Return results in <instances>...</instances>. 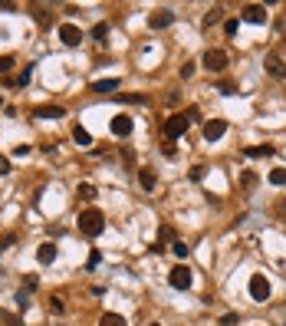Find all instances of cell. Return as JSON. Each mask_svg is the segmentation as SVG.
<instances>
[{
  "mask_svg": "<svg viewBox=\"0 0 286 326\" xmlns=\"http://www.w3.org/2000/svg\"><path fill=\"white\" fill-rule=\"evenodd\" d=\"M79 231L86 234V238H99V234L106 231V214H102L99 208H86V211H79Z\"/></svg>",
  "mask_w": 286,
  "mask_h": 326,
  "instance_id": "obj_1",
  "label": "cell"
},
{
  "mask_svg": "<svg viewBox=\"0 0 286 326\" xmlns=\"http://www.w3.org/2000/svg\"><path fill=\"white\" fill-rule=\"evenodd\" d=\"M201 63H204V69H207V73H224L230 60H227V53H224V50H207Z\"/></svg>",
  "mask_w": 286,
  "mask_h": 326,
  "instance_id": "obj_2",
  "label": "cell"
},
{
  "mask_svg": "<svg viewBox=\"0 0 286 326\" xmlns=\"http://www.w3.org/2000/svg\"><path fill=\"white\" fill-rule=\"evenodd\" d=\"M191 280H194L191 267H184V263H178V267H171V274H168V283H171L174 290H187V287H191Z\"/></svg>",
  "mask_w": 286,
  "mask_h": 326,
  "instance_id": "obj_3",
  "label": "cell"
},
{
  "mask_svg": "<svg viewBox=\"0 0 286 326\" xmlns=\"http://www.w3.org/2000/svg\"><path fill=\"white\" fill-rule=\"evenodd\" d=\"M187 126H191V122H187V115L184 112H174L168 122H165V135L168 138H181L187 132Z\"/></svg>",
  "mask_w": 286,
  "mask_h": 326,
  "instance_id": "obj_4",
  "label": "cell"
},
{
  "mask_svg": "<svg viewBox=\"0 0 286 326\" xmlns=\"http://www.w3.org/2000/svg\"><path fill=\"white\" fill-rule=\"evenodd\" d=\"M250 297H253L257 303H263V300L270 297V280H267L263 274H253V277H250Z\"/></svg>",
  "mask_w": 286,
  "mask_h": 326,
  "instance_id": "obj_5",
  "label": "cell"
},
{
  "mask_svg": "<svg viewBox=\"0 0 286 326\" xmlns=\"http://www.w3.org/2000/svg\"><path fill=\"white\" fill-rule=\"evenodd\" d=\"M59 40L66 46H79L82 43V30L76 23H59Z\"/></svg>",
  "mask_w": 286,
  "mask_h": 326,
  "instance_id": "obj_6",
  "label": "cell"
},
{
  "mask_svg": "<svg viewBox=\"0 0 286 326\" xmlns=\"http://www.w3.org/2000/svg\"><path fill=\"white\" fill-rule=\"evenodd\" d=\"M243 20H247V23H267V7L263 4H247L243 7Z\"/></svg>",
  "mask_w": 286,
  "mask_h": 326,
  "instance_id": "obj_7",
  "label": "cell"
},
{
  "mask_svg": "<svg viewBox=\"0 0 286 326\" xmlns=\"http://www.w3.org/2000/svg\"><path fill=\"white\" fill-rule=\"evenodd\" d=\"M132 129H135V122H132V115L118 112L115 119H112V135H118V138H125V135H132Z\"/></svg>",
  "mask_w": 286,
  "mask_h": 326,
  "instance_id": "obj_8",
  "label": "cell"
},
{
  "mask_svg": "<svg viewBox=\"0 0 286 326\" xmlns=\"http://www.w3.org/2000/svg\"><path fill=\"white\" fill-rule=\"evenodd\" d=\"M224 132H227V122L224 119H207L204 122V138H207V142H217Z\"/></svg>",
  "mask_w": 286,
  "mask_h": 326,
  "instance_id": "obj_9",
  "label": "cell"
},
{
  "mask_svg": "<svg viewBox=\"0 0 286 326\" xmlns=\"http://www.w3.org/2000/svg\"><path fill=\"white\" fill-rule=\"evenodd\" d=\"M171 20H174V13L162 7V10H155L148 17V26H151V30H165V26H171Z\"/></svg>",
  "mask_w": 286,
  "mask_h": 326,
  "instance_id": "obj_10",
  "label": "cell"
},
{
  "mask_svg": "<svg viewBox=\"0 0 286 326\" xmlns=\"http://www.w3.org/2000/svg\"><path fill=\"white\" fill-rule=\"evenodd\" d=\"M37 260L43 263V267H46V263H53V260H56V244H53V241L40 244V251H37Z\"/></svg>",
  "mask_w": 286,
  "mask_h": 326,
  "instance_id": "obj_11",
  "label": "cell"
},
{
  "mask_svg": "<svg viewBox=\"0 0 286 326\" xmlns=\"http://www.w3.org/2000/svg\"><path fill=\"white\" fill-rule=\"evenodd\" d=\"M220 20H224V7H211V10L204 13V20H201V26H204V30H211V26L220 23Z\"/></svg>",
  "mask_w": 286,
  "mask_h": 326,
  "instance_id": "obj_12",
  "label": "cell"
},
{
  "mask_svg": "<svg viewBox=\"0 0 286 326\" xmlns=\"http://www.w3.org/2000/svg\"><path fill=\"white\" fill-rule=\"evenodd\" d=\"M33 115H37V119H59L62 106H40V109H33Z\"/></svg>",
  "mask_w": 286,
  "mask_h": 326,
  "instance_id": "obj_13",
  "label": "cell"
},
{
  "mask_svg": "<svg viewBox=\"0 0 286 326\" xmlns=\"http://www.w3.org/2000/svg\"><path fill=\"white\" fill-rule=\"evenodd\" d=\"M73 138H76V145H79V149H89V145H92V135H89V129H82V126L73 129Z\"/></svg>",
  "mask_w": 286,
  "mask_h": 326,
  "instance_id": "obj_14",
  "label": "cell"
},
{
  "mask_svg": "<svg viewBox=\"0 0 286 326\" xmlns=\"http://www.w3.org/2000/svg\"><path fill=\"white\" fill-rule=\"evenodd\" d=\"M138 185H142L145 191H155V171H151V168H142V171H138Z\"/></svg>",
  "mask_w": 286,
  "mask_h": 326,
  "instance_id": "obj_15",
  "label": "cell"
},
{
  "mask_svg": "<svg viewBox=\"0 0 286 326\" xmlns=\"http://www.w3.org/2000/svg\"><path fill=\"white\" fill-rule=\"evenodd\" d=\"M273 145H253V149H243V155L247 158H263V155H273Z\"/></svg>",
  "mask_w": 286,
  "mask_h": 326,
  "instance_id": "obj_16",
  "label": "cell"
},
{
  "mask_svg": "<svg viewBox=\"0 0 286 326\" xmlns=\"http://www.w3.org/2000/svg\"><path fill=\"white\" fill-rule=\"evenodd\" d=\"M267 73H273V76H280V79H286V66H283L276 56H267Z\"/></svg>",
  "mask_w": 286,
  "mask_h": 326,
  "instance_id": "obj_17",
  "label": "cell"
},
{
  "mask_svg": "<svg viewBox=\"0 0 286 326\" xmlns=\"http://www.w3.org/2000/svg\"><path fill=\"white\" fill-rule=\"evenodd\" d=\"M92 93H112V89H118V79H99V82H92Z\"/></svg>",
  "mask_w": 286,
  "mask_h": 326,
  "instance_id": "obj_18",
  "label": "cell"
},
{
  "mask_svg": "<svg viewBox=\"0 0 286 326\" xmlns=\"http://www.w3.org/2000/svg\"><path fill=\"white\" fill-rule=\"evenodd\" d=\"M0 323L4 326H23V320L17 313H10V310H0Z\"/></svg>",
  "mask_w": 286,
  "mask_h": 326,
  "instance_id": "obj_19",
  "label": "cell"
},
{
  "mask_svg": "<svg viewBox=\"0 0 286 326\" xmlns=\"http://www.w3.org/2000/svg\"><path fill=\"white\" fill-rule=\"evenodd\" d=\"M99 326H125V316H118V313H102Z\"/></svg>",
  "mask_w": 286,
  "mask_h": 326,
  "instance_id": "obj_20",
  "label": "cell"
},
{
  "mask_svg": "<svg viewBox=\"0 0 286 326\" xmlns=\"http://www.w3.org/2000/svg\"><path fill=\"white\" fill-rule=\"evenodd\" d=\"M270 185L283 188V185H286V168H273V171H270Z\"/></svg>",
  "mask_w": 286,
  "mask_h": 326,
  "instance_id": "obj_21",
  "label": "cell"
},
{
  "mask_svg": "<svg viewBox=\"0 0 286 326\" xmlns=\"http://www.w3.org/2000/svg\"><path fill=\"white\" fill-rule=\"evenodd\" d=\"M106 37H109V23H96V26H92V40L106 43Z\"/></svg>",
  "mask_w": 286,
  "mask_h": 326,
  "instance_id": "obj_22",
  "label": "cell"
},
{
  "mask_svg": "<svg viewBox=\"0 0 286 326\" xmlns=\"http://www.w3.org/2000/svg\"><path fill=\"white\" fill-rule=\"evenodd\" d=\"M171 254H174V257H187V244H184V241H174V244H171Z\"/></svg>",
  "mask_w": 286,
  "mask_h": 326,
  "instance_id": "obj_23",
  "label": "cell"
},
{
  "mask_svg": "<svg viewBox=\"0 0 286 326\" xmlns=\"http://www.w3.org/2000/svg\"><path fill=\"white\" fill-rule=\"evenodd\" d=\"M194 66H198V63H191V60H187V63L178 69V73H181V79H191V76H194Z\"/></svg>",
  "mask_w": 286,
  "mask_h": 326,
  "instance_id": "obj_24",
  "label": "cell"
},
{
  "mask_svg": "<svg viewBox=\"0 0 286 326\" xmlns=\"http://www.w3.org/2000/svg\"><path fill=\"white\" fill-rule=\"evenodd\" d=\"M30 79H33V66H26L23 73L17 76V86H26V82H30Z\"/></svg>",
  "mask_w": 286,
  "mask_h": 326,
  "instance_id": "obj_25",
  "label": "cell"
},
{
  "mask_svg": "<svg viewBox=\"0 0 286 326\" xmlns=\"http://www.w3.org/2000/svg\"><path fill=\"white\" fill-rule=\"evenodd\" d=\"M13 69V56H0V76H7Z\"/></svg>",
  "mask_w": 286,
  "mask_h": 326,
  "instance_id": "obj_26",
  "label": "cell"
},
{
  "mask_svg": "<svg viewBox=\"0 0 286 326\" xmlns=\"http://www.w3.org/2000/svg\"><path fill=\"white\" fill-rule=\"evenodd\" d=\"M17 244V238H13V234H4V238H0V254L7 251V247H13Z\"/></svg>",
  "mask_w": 286,
  "mask_h": 326,
  "instance_id": "obj_27",
  "label": "cell"
},
{
  "mask_svg": "<svg viewBox=\"0 0 286 326\" xmlns=\"http://www.w3.org/2000/svg\"><path fill=\"white\" fill-rule=\"evenodd\" d=\"M79 195H82V198H96V188H92L89 182H82V185H79Z\"/></svg>",
  "mask_w": 286,
  "mask_h": 326,
  "instance_id": "obj_28",
  "label": "cell"
},
{
  "mask_svg": "<svg viewBox=\"0 0 286 326\" xmlns=\"http://www.w3.org/2000/svg\"><path fill=\"white\" fill-rule=\"evenodd\" d=\"M217 89H220L224 96H234V93H237V86H234V82H227V79H224V82H217Z\"/></svg>",
  "mask_w": 286,
  "mask_h": 326,
  "instance_id": "obj_29",
  "label": "cell"
},
{
  "mask_svg": "<svg viewBox=\"0 0 286 326\" xmlns=\"http://www.w3.org/2000/svg\"><path fill=\"white\" fill-rule=\"evenodd\" d=\"M50 310H53V313H62V310H66V307H62V300H59V297H50Z\"/></svg>",
  "mask_w": 286,
  "mask_h": 326,
  "instance_id": "obj_30",
  "label": "cell"
},
{
  "mask_svg": "<svg viewBox=\"0 0 286 326\" xmlns=\"http://www.w3.org/2000/svg\"><path fill=\"white\" fill-rule=\"evenodd\" d=\"M240 182H243V188H253V185H257V175H253V171H243Z\"/></svg>",
  "mask_w": 286,
  "mask_h": 326,
  "instance_id": "obj_31",
  "label": "cell"
},
{
  "mask_svg": "<svg viewBox=\"0 0 286 326\" xmlns=\"http://www.w3.org/2000/svg\"><path fill=\"white\" fill-rule=\"evenodd\" d=\"M33 17H37V20H40V23H43V26H46V23H50V13H46V10H43V7H37V10H33Z\"/></svg>",
  "mask_w": 286,
  "mask_h": 326,
  "instance_id": "obj_32",
  "label": "cell"
},
{
  "mask_svg": "<svg viewBox=\"0 0 286 326\" xmlns=\"http://www.w3.org/2000/svg\"><path fill=\"white\" fill-rule=\"evenodd\" d=\"M158 238H162V241H171V244H174V231H171V227H168V224H165V227H162V231H158Z\"/></svg>",
  "mask_w": 286,
  "mask_h": 326,
  "instance_id": "obj_33",
  "label": "cell"
},
{
  "mask_svg": "<svg viewBox=\"0 0 286 326\" xmlns=\"http://www.w3.org/2000/svg\"><path fill=\"white\" fill-rule=\"evenodd\" d=\"M99 260H102V254H99V251H92V254H89V270H96V267H99Z\"/></svg>",
  "mask_w": 286,
  "mask_h": 326,
  "instance_id": "obj_34",
  "label": "cell"
},
{
  "mask_svg": "<svg viewBox=\"0 0 286 326\" xmlns=\"http://www.w3.org/2000/svg\"><path fill=\"white\" fill-rule=\"evenodd\" d=\"M224 33H227V37H237V20H227V23H224Z\"/></svg>",
  "mask_w": 286,
  "mask_h": 326,
  "instance_id": "obj_35",
  "label": "cell"
},
{
  "mask_svg": "<svg viewBox=\"0 0 286 326\" xmlns=\"http://www.w3.org/2000/svg\"><path fill=\"white\" fill-rule=\"evenodd\" d=\"M237 320H240V316H237V313H224V316H220V323H224V326H234Z\"/></svg>",
  "mask_w": 286,
  "mask_h": 326,
  "instance_id": "obj_36",
  "label": "cell"
},
{
  "mask_svg": "<svg viewBox=\"0 0 286 326\" xmlns=\"http://www.w3.org/2000/svg\"><path fill=\"white\" fill-rule=\"evenodd\" d=\"M13 155H17V158H26V155H30V145H17V149H13Z\"/></svg>",
  "mask_w": 286,
  "mask_h": 326,
  "instance_id": "obj_37",
  "label": "cell"
},
{
  "mask_svg": "<svg viewBox=\"0 0 286 326\" xmlns=\"http://www.w3.org/2000/svg\"><path fill=\"white\" fill-rule=\"evenodd\" d=\"M17 303H20V310H30V297L26 293H17Z\"/></svg>",
  "mask_w": 286,
  "mask_h": 326,
  "instance_id": "obj_38",
  "label": "cell"
},
{
  "mask_svg": "<svg viewBox=\"0 0 286 326\" xmlns=\"http://www.w3.org/2000/svg\"><path fill=\"white\" fill-rule=\"evenodd\" d=\"M0 175H10V158L0 155Z\"/></svg>",
  "mask_w": 286,
  "mask_h": 326,
  "instance_id": "obj_39",
  "label": "cell"
},
{
  "mask_svg": "<svg viewBox=\"0 0 286 326\" xmlns=\"http://www.w3.org/2000/svg\"><path fill=\"white\" fill-rule=\"evenodd\" d=\"M191 178H194V182H201V178H204V168H201V165H198V168H191Z\"/></svg>",
  "mask_w": 286,
  "mask_h": 326,
  "instance_id": "obj_40",
  "label": "cell"
},
{
  "mask_svg": "<svg viewBox=\"0 0 286 326\" xmlns=\"http://www.w3.org/2000/svg\"><path fill=\"white\" fill-rule=\"evenodd\" d=\"M148 254H165V247H162V241H155V244L148 247Z\"/></svg>",
  "mask_w": 286,
  "mask_h": 326,
  "instance_id": "obj_41",
  "label": "cell"
},
{
  "mask_svg": "<svg viewBox=\"0 0 286 326\" xmlns=\"http://www.w3.org/2000/svg\"><path fill=\"white\" fill-rule=\"evenodd\" d=\"M148 326H162V323H148Z\"/></svg>",
  "mask_w": 286,
  "mask_h": 326,
  "instance_id": "obj_42",
  "label": "cell"
}]
</instances>
